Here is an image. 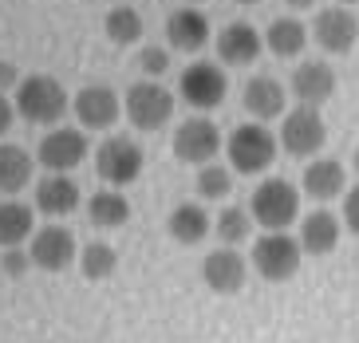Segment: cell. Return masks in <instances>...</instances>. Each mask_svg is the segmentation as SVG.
<instances>
[{"mask_svg":"<svg viewBox=\"0 0 359 343\" xmlns=\"http://www.w3.org/2000/svg\"><path fill=\"white\" fill-rule=\"evenodd\" d=\"M142 162H147L142 146H138L135 138H127V135H111L95 150V170H99V177H103L107 186H130V182H138Z\"/></svg>","mask_w":359,"mask_h":343,"instance_id":"cell-5","label":"cell"},{"mask_svg":"<svg viewBox=\"0 0 359 343\" xmlns=\"http://www.w3.org/2000/svg\"><path fill=\"white\" fill-rule=\"evenodd\" d=\"M64 111H67V91L60 87V79H52L43 72L20 79V87H16V114H24L36 126H48V123H60Z\"/></svg>","mask_w":359,"mask_h":343,"instance_id":"cell-3","label":"cell"},{"mask_svg":"<svg viewBox=\"0 0 359 343\" xmlns=\"http://www.w3.org/2000/svg\"><path fill=\"white\" fill-rule=\"evenodd\" d=\"M8 87H20V72L12 60H0V91H8Z\"/></svg>","mask_w":359,"mask_h":343,"instance_id":"cell-34","label":"cell"},{"mask_svg":"<svg viewBox=\"0 0 359 343\" xmlns=\"http://www.w3.org/2000/svg\"><path fill=\"white\" fill-rule=\"evenodd\" d=\"M127 119L138 130H162L174 119V95L154 79H142L127 91Z\"/></svg>","mask_w":359,"mask_h":343,"instance_id":"cell-9","label":"cell"},{"mask_svg":"<svg viewBox=\"0 0 359 343\" xmlns=\"http://www.w3.org/2000/svg\"><path fill=\"white\" fill-rule=\"evenodd\" d=\"M261 48H264V36L245 20H233L217 32V55H222V63H229V67H249V63L261 55Z\"/></svg>","mask_w":359,"mask_h":343,"instance_id":"cell-16","label":"cell"},{"mask_svg":"<svg viewBox=\"0 0 359 343\" xmlns=\"http://www.w3.org/2000/svg\"><path fill=\"white\" fill-rule=\"evenodd\" d=\"M288 95H296L300 107H324L332 95H336V67L324 60H304L292 72V83Z\"/></svg>","mask_w":359,"mask_h":343,"instance_id":"cell-13","label":"cell"},{"mask_svg":"<svg viewBox=\"0 0 359 343\" xmlns=\"http://www.w3.org/2000/svg\"><path fill=\"white\" fill-rule=\"evenodd\" d=\"M72 111H75V119H79L83 130H107V126H115V119H118L123 107H118V95L107 83H91V87H83V91L75 95Z\"/></svg>","mask_w":359,"mask_h":343,"instance_id":"cell-14","label":"cell"},{"mask_svg":"<svg viewBox=\"0 0 359 343\" xmlns=\"http://www.w3.org/2000/svg\"><path fill=\"white\" fill-rule=\"evenodd\" d=\"M28 249H4L0 253V272H4V276H24V272H28Z\"/></svg>","mask_w":359,"mask_h":343,"instance_id":"cell-32","label":"cell"},{"mask_svg":"<svg viewBox=\"0 0 359 343\" xmlns=\"http://www.w3.org/2000/svg\"><path fill=\"white\" fill-rule=\"evenodd\" d=\"M36 209L48 217H67L79 209V186L67 174H48L43 182H36Z\"/></svg>","mask_w":359,"mask_h":343,"instance_id":"cell-20","label":"cell"},{"mask_svg":"<svg viewBox=\"0 0 359 343\" xmlns=\"http://www.w3.org/2000/svg\"><path fill=\"white\" fill-rule=\"evenodd\" d=\"M166 40L170 48H178V52H198V48H205V40H210V16L201 8H178L166 16Z\"/></svg>","mask_w":359,"mask_h":343,"instance_id":"cell-17","label":"cell"},{"mask_svg":"<svg viewBox=\"0 0 359 343\" xmlns=\"http://www.w3.org/2000/svg\"><path fill=\"white\" fill-rule=\"evenodd\" d=\"M336 4H344V8H351V4H359V0H336Z\"/></svg>","mask_w":359,"mask_h":343,"instance_id":"cell-37","label":"cell"},{"mask_svg":"<svg viewBox=\"0 0 359 343\" xmlns=\"http://www.w3.org/2000/svg\"><path fill=\"white\" fill-rule=\"evenodd\" d=\"M245 276H249V264H245V257L237 249H213L201 260V281L210 284V292H217V296L241 292Z\"/></svg>","mask_w":359,"mask_h":343,"instance_id":"cell-15","label":"cell"},{"mask_svg":"<svg viewBox=\"0 0 359 343\" xmlns=\"http://www.w3.org/2000/svg\"><path fill=\"white\" fill-rule=\"evenodd\" d=\"M241 103L253 119H276V114H285L288 91L280 87V79H273V75H253L241 91Z\"/></svg>","mask_w":359,"mask_h":343,"instance_id":"cell-19","label":"cell"},{"mask_svg":"<svg viewBox=\"0 0 359 343\" xmlns=\"http://www.w3.org/2000/svg\"><path fill=\"white\" fill-rule=\"evenodd\" d=\"M237 4H261V0H237Z\"/></svg>","mask_w":359,"mask_h":343,"instance_id":"cell-39","label":"cell"},{"mask_svg":"<svg viewBox=\"0 0 359 343\" xmlns=\"http://www.w3.org/2000/svg\"><path fill=\"white\" fill-rule=\"evenodd\" d=\"M225 91H229V79H225V72L210 60L190 63V67L178 75V95L194 107V111H213V107H222Z\"/></svg>","mask_w":359,"mask_h":343,"instance_id":"cell-7","label":"cell"},{"mask_svg":"<svg viewBox=\"0 0 359 343\" xmlns=\"http://www.w3.org/2000/svg\"><path fill=\"white\" fill-rule=\"evenodd\" d=\"M32 209L24 206V201H0V249H16L20 241L32 237Z\"/></svg>","mask_w":359,"mask_h":343,"instance_id":"cell-26","label":"cell"},{"mask_svg":"<svg viewBox=\"0 0 359 343\" xmlns=\"http://www.w3.org/2000/svg\"><path fill=\"white\" fill-rule=\"evenodd\" d=\"M300 186H304V194L312 201H332L348 186V170L339 166L336 158H312L304 166V174H300Z\"/></svg>","mask_w":359,"mask_h":343,"instance_id":"cell-18","label":"cell"},{"mask_svg":"<svg viewBox=\"0 0 359 343\" xmlns=\"http://www.w3.org/2000/svg\"><path fill=\"white\" fill-rule=\"evenodd\" d=\"M87 158V135L79 126H52L36 146V162L48 174H67Z\"/></svg>","mask_w":359,"mask_h":343,"instance_id":"cell-8","label":"cell"},{"mask_svg":"<svg viewBox=\"0 0 359 343\" xmlns=\"http://www.w3.org/2000/svg\"><path fill=\"white\" fill-rule=\"evenodd\" d=\"M344 225L359 237V186H351L348 194H344Z\"/></svg>","mask_w":359,"mask_h":343,"instance_id":"cell-33","label":"cell"},{"mask_svg":"<svg viewBox=\"0 0 359 343\" xmlns=\"http://www.w3.org/2000/svg\"><path fill=\"white\" fill-rule=\"evenodd\" d=\"M276 146H280V142H276V135L269 130V126H261V123H241L229 138H225L229 170H237V174H245V177L264 174V170L276 162Z\"/></svg>","mask_w":359,"mask_h":343,"instance_id":"cell-2","label":"cell"},{"mask_svg":"<svg viewBox=\"0 0 359 343\" xmlns=\"http://www.w3.org/2000/svg\"><path fill=\"white\" fill-rule=\"evenodd\" d=\"M75 237H72V229L64 225H43L32 233V245H28V257H32L36 269L43 272H64L72 269V260H75Z\"/></svg>","mask_w":359,"mask_h":343,"instance_id":"cell-12","label":"cell"},{"mask_svg":"<svg viewBox=\"0 0 359 343\" xmlns=\"http://www.w3.org/2000/svg\"><path fill=\"white\" fill-rule=\"evenodd\" d=\"M198 194L205 201H217V198H229L233 194V170H225V166H201V174H198Z\"/></svg>","mask_w":359,"mask_h":343,"instance_id":"cell-30","label":"cell"},{"mask_svg":"<svg viewBox=\"0 0 359 343\" xmlns=\"http://www.w3.org/2000/svg\"><path fill=\"white\" fill-rule=\"evenodd\" d=\"M32 182V154L16 142H0V194H20Z\"/></svg>","mask_w":359,"mask_h":343,"instance_id":"cell-23","label":"cell"},{"mask_svg":"<svg viewBox=\"0 0 359 343\" xmlns=\"http://www.w3.org/2000/svg\"><path fill=\"white\" fill-rule=\"evenodd\" d=\"M103 28H107V40L118 43V48H130V43L142 40V16H138V8H130V4H115V8L103 16Z\"/></svg>","mask_w":359,"mask_h":343,"instance_id":"cell-27","label":"cell"},{"mask_svg":"<svg viewBox=\"0 0 359 343\" xmlns=\"http://www.w3.org/2000/svg\"><path fill=\"white\" fill-rule=\"evenodd\" d=\"M285 4H292V8H312L316 0H285Z\"/></svg>","mask_w":359,"mask_h":343,"instance_id":"cell-36","label":"cell"},{"mask_svg":"<svg viewBox=\"0 0 359 343\" xmlns=\"http://www.w3.org/2000/svg\"><path fill=\"white\" fill-rule=\"evenodd\" d=\"M127 217H130V201L118 189H99L87 201V221L99 229H118V225H127Z\"/></svg>","mask_w":359,"mask_h":343,"instance_id":"cell-25","label":"cell"},{"mask_svg":"<svg viewBox=\"0 0 359 343\" xmlns=\"http://www.w3.org/2000/svg\"><path fill=\"white\" fill-rule=\"evenodd\" d=\"M324 142H327V126H324V119H320V107H292V111H285L280 146H285L292 158L320 154Z\"/></svg>","mask_w":359,"mask_h":343,"instance_id":"cell-6","label":"cell"},{"mask_svg":"<svg viewBox=\"0 0 359 343\" xmlns=\"http://www.w3.org/2000/svg\"><path fill=\"white\" fill-rule=\"evenodd\" d=\"M308 43V28L296 16H276V20H269V28H264V48L276 55V60H296V55L304 52Z\"/></svg>","mask_w":359,"mask_h":343,"instance_id":"cell-22","label":"cell"},{"mask_svg":"<svg viewBox=\"0 0 359 343\" xmlns=\"http://www.w3.org/2000/svg\"><path fill=\"white\" fill-rule=\"evenodd\" d=\"M186 4H194V0H186Z\"/></svg>","mask_w":359,"mask_h":343,"instance_id":"cell-40","label":"cell"},{"mask_svg":"<svg viewBox=\"0 0 359 343\" xmlns=\"http://www.w3.org/2000/svg\"><path fill=\"white\" fill-rule=\"evenodd\" d=\"M138 63H142V72H147L150 79H158V75L170 72V52H166V48H142Z\"/></svg>","mask_w":359,"mask_h":343,"instance_id":"cell-31","label":"cell"},{"mask_svg":"<svg viewBox=\"0 0 359 343\" xmlns=\"http://www.w3.org/2000/svg\"><path fill=\"white\" fill-rule=\"evenodd\" d=\"M351 162H355V170H359V146H355V158H351Z\"/></svg>","mask_w":359,"mask_h":343,"instance_id":"cell-38","label":"cell"},{"mask_svg":"<svg viewBox=\"0 0 359 343\" xmlns=\"http://www.w3.org/2000/svg\"><path fill=\"white\" fill-rule=\"evenodd\" d=\"M12 119H16V107L0 95V135H8V126H12Z\"/></svg>","mask_w":359,"mask_h":343,"instance_id":"cell-35","label":"cell"},{"mask_svg":"<svg viewBox=\"0 0 359 343\" xmlns=\"http://www.w3.org/2000/svg\"><path fill=\"white\" fill-rule=\"evenodd\" d=\"M213 229H217V237L225 241V245H241V241H249V229H253V213L241 206H229L217 213V221H213Z\"/></svg>","mask_w":359,"mask_h":343,"instance_id":"cell-29","label":"cell"},{"mask_svg":"<svg viewBox=\"0 0 359 343\" xmlns=\"http://www.w3.org/2000/svg\"><path fill=\"white\" fill-rule=\"evenodd\" d=\"M312 36H316V43L324 48V52L332 55H344L355 48L359 40V20L355 12L344 8V4H332V8H320L316 20H312Z\"/></svg>","mask_w":359,"mask_h":343,"instance_id":"cell-11","label":"cell"},{"mask_svg":"<svg viewBox=\"0 0 359 343\" xmlns=\"http://www.w3.org/2000/svg\"><path fill=\"white\" fill-rule=\"evenodd\" d=\"M300 260H304V249L288 233H261L253 241V269L261 272L264 281H273V284L292 281L300 272Z\"/></svg>","mask_w":359,"mask_h":343,"instance_id":"cell-4","label":"cell"},{"mask_svg":"<svg viewBox=\"0 0 359 343\" xmlns=\"http://www.w3.org/2000/svg\"><path fill=\"white\" fill-rule=\"evenodd\" d=\"M118 264V253L107 245V241H91L87 249H79V272L87 281H107Z\"/></svg>","mask_w":359,"mask_h":343,"instance_id":"cell-28","label":"cell"},{"mask_svg":"<svg viewBox=\"0 0 359 343\" xmlns=\"http://www.w3.org/2000/svg\"><path fill=\"white\" fill-rule=\"evenodd\" d=\"M174 154L178 162H190V166H210L217 150H222V135L210 119H186V123L174 130Z\"/></svg>","mask_w":359,"mask_h":343,"instance_id":"cell-10","label":"cell"},{"mask_svg":"<svg viewBox=\"0 0 359 343\" xmlns=\"http://www.w3.org/2000/svg\"><path fill=\"white\" fill-rule=\"evenodd\" d=\"M300 249L312 257H327L339 245V217L327 209H312L308 217H300Z\"/></svg>","mask_w":359,"mask_h":343,"instance_id":"cell-21","label":"cell"},{"mask_svg":"<svg viewBox=\"0 0 359 343\" xmlns=\"http://www.w3.org/2000/svg\"><path fill=\"white\" fill-rule=\"evenodd\" d=\"M166 229H170V237L178 241V245H198V241H205V233L213 229V221H210V213H205L201 206L182 201V206H174Z\"/></svg>","mask_w":359,"mask_h":343,"instance_id":"cell-24","label":"cell"},{"mask_svg":"<svg viewBox=\"0 0 359 343\" xmlns=\"http://www.w3.org/2000/svg\"><path fill=\"white\" fill-rule=\"evenodd\" d=\"M249 213L264 233H285L296 217H300V189L285 177H264L249 198Z\"/></svg>","mask_w":359,"mask_h":343,"instance_id":"cell-1","label":"cell"}]
</instances>
